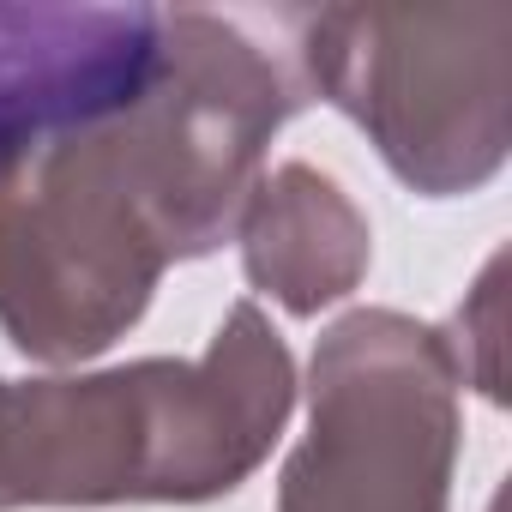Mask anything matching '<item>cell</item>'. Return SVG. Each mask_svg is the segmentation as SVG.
Returning a JSON list of instances; mask_svg holds the SVG:
<instances>
[{"instance_id":"1","label":"cell","mask_w":512,"mask_h":512,"mask_svg":"<svg viewBox=\"0 0 512 512\" xmlns=\"http://www.w3.org/2000/svg\"><path fill=\"white\" fill-rule=\"evenodd\" d=\"M290 49L241 19L163 7L151 85L109 121L0 169V332L25 362L115 350L181 260L235 241L272 139L308 109Z\"/></svg>"},{"instance_id":"2","label":"cell","mask_w":512,"mask_h":512,"mask_svg":"<svg viewBox=\"0 0 512 512\" xmlns=\"http://www.w3.org/2000/svg\"><path fill=\"white\" fill-rule=\"evenodd\" d=\"M296 398V356L253 296L199 356L0 380V512L223 500L272 458Z\"/></svg>"},{"instance_id":"3","label":"cell","mask_w":512,"mask_h":512,"mask_svg":"<svg viewBox=\"0 0 512 512\" xmlns=\"http://www.w3.org/2000/svg\"><path fill=\"white\" fill-rule=\"evenodd\" d=\"M314 103L350 115L422 199L482 193L512 151V7H320L290 13Z\"/></svg>"},{"instance_id":"4","label":"cell","mask_w":512,"mask_h":512,"mask_svg":"<svg viewBox=\"0 0 512 512\" xmlns=\"http://www.w3.org/2000/svg\"><path fill=\"white\" fill-rule=\"evenodd\" d=\"M458 392L440 326L398 308L338 314L308 362V434L278 470V512H452Z\"/></svg>"},{"instance_id":"5","label":"cell","mask_w":512,"mask_h":512,"mask_svg":"<svg viewBox=\"0 0 512 512\" xmlns=\"http://www.w3.org/2000/svg\"><path fill=\"white\" fill-rule=\"evenodd\" d=\"M163 7L0 0V169L121 115L157 73Z\"/></svg>"},{"instance_id":"6","label":"cell","mask_w":512,"mask_h":512,"mask_svg":"<svg viewBox=\"0 0 512 512\" xmlns=\"http://www.w3.org/2000/svg\"><path fill=\"white\" fill-rule=\"evenodd\" d=\"M241 272L253 296L278 302L290 320H320L350 302L374 266V223L320 163H278L253 181L241 217Z\"/></svg>"},{"instance_id":"7","label":"cell","mask_w":512,"mask_h":512,"mask_svg":"<svg viewBox=\"0 0 512 512\" xmlns=\"http://www.w3.org/2000/svg\"><path fill=\"white\" fill-rule=\"evenodd\" d=\"M500 278H506V253L482 266V278L470 284L464 308L452 314V326H440L452 362H458V380L476 386L488 404H506V368H500V332H506V314H500Z\"/></svg>"},{"instance_id":"8","label":"cell","mask_w":512,"mask_h":512,"mask_svg":"<svg viewBox=\"0 0 512 512\" xmlns=\"http://www.w3.org/2000/svg\"><path fill=\"white\" fill-rule=\"evenodd\" d=\"M0 380H7V374H0Z\"/></svg>"}]
</instances>
